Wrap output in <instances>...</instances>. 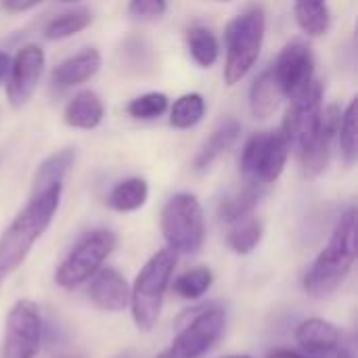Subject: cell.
Returning <instances> with one entry per match:
<instances>
[{
	"label": "cell",
	"mask_w": 358,
	"mask_h": 358,
	"mask_svg": "<svg viewBox=\"0 0 358 358\" xmlns=\"http://www.w3.org/2000/svg\"><path fill=\"white\" fill-rule=\"evenodd\" d=\"M92 23V13L88 8H76V10H67L57 15L55 19H50L44 27V38L50 42L57 40H67L80 31H84L88 25Z\"/></svg>",
	"instance_id": "4316f807"
},
{
	"label": "cell",
	"mask_w": 358,
	"mask_h": 358,
	"mask_svg": "<svg viewBox=\"0 0 358 358\" xmlns=\"http://www.w3.org/2000/svg\"><path fill=\"white\" fill-rule=\"evenodd\" d=\"M357 260V210L348 208L331 237L329 243L315 258L313 266L304 275V292L310 298H327L340 289L348 279Z\"/></svg>",
	"instance_id": "7a4b0ae2"
},
{
	"label": "cell",
	"mask_w": 358,
	"mask_h": 358,
	"mask_svg": "<svg viewBox=\"0 0 358 358\" xmlns=\"http://www.w3.org/2000/svg\"><path fill=\"white\" fill-rule=\"evenodd\" d=\"M323 82L315 80L306 92L289 101L283 117L281 132L289 143V149L298 155L317 134L323 111Z\"/></svg>",
	"instance_id": "30bf717a"
},
{
	"label": "cell",
	"mask_w": 358,
	"mask_h": 358,
	"mask_svg": "<svg viewBox=\"0 0 358 358\" xmlns=\"http://www.w3.org/2000/svg\"><path fill=\"white\" fill-rule=\"evenodd\" d=\"M88 298L92 304L107 313H122L130 304V285L115 268H101L88 287Z\"/></svg>",
	"instance_id": "9a60e30c"
},
{
	"label": "cell",
	"mask_w": 358,
	"mask_h": 358,
	"mask_svg": "<svg viewBox=\"0 0 358 358\" xmlns=\"http://www.w3.org/2000/svg\"><path fill=\"white\" fill-rule=\"evenodd\" d=\"M159 229L176 254H197L206 241V218L193 193H176L162 208Z\"/></svg>",
	"instance_id": "5b68a950"
},
{
	"label": "cell",
	"mask_w": 358,
	"mask_h": 358,
	"mask_svg": "<svg viewBox=\"0 0 358 358\" xmlns=\"http://www.w3.org/2000/svg\"><path fill=\"white\" fill-rule=\"evenodd\" d=\"M126 13L134 19H162L168 13V0H128Z\"/></svg>",
	"instance_id": "1f68e13d"
},
{
	"label": "cell",
	"mask_w": 358,
	"mask_h": 358,
	"mask_svg": "<svg viewBox=\"0 0 358 358\" xmlns=\"http://www.w3.org/2000/svg\"><path fill=\"white\" fill-rule=\"evenodd\" d=\"M266 34V13L262 6H252L233 17L224 27V69L227 86L239 84L256 65Z\"/></svg>",
	"instance_id": "277c9868"
},
{
	"label": "cell",
	"mask_w": 358,
	"mask_h": 358,
	"mask_svg": "<svg viewBox=\"0 0 358 358\" xmlns=\"http://www.w3.org/2000/svg\"><path fill=\"white\" fill-rule=\"evenodd\" d=\"M206 109L201 92H185L168 107V122L174 130H191L206 117Z\"/></svg>",
	"instance_id": "d4e9b609"
},
{
	"label": "cell",
	"mask_w": 358,
	"mask_h": 358,
	"mask_svg": "<svg viewBox=\"0 0 358 358\" xmlns=\"http://www.w3.org/2000/svg\"><path fill=\"white\" fill-rule=\"evenodd\" d=\"M40 2H44V0H2V6L6 13L17 15V13H25V10L36 8Z\"/></svg>",
	"instance_id": "d6a6232c"
},
{
	"label": "cell",
	"mask_w": 358,
	"mask_h": 358,
	"mask_svg": "<svg viewBox=\"0 0 358 358\" xmlns=\"http://www.w3.org/2000/svg\"><path fill=\"white\" fill-rule=\"evenodd\" d=\"M336 143L340 145V153L346 166H355L358 157V134H357V99L348 103V107L342 111L340 117V128H338V138Z\"/></svg>",
	"instance_id": "83f0119b"
},
{
	"label": "cell",
	"mask_w": 358,
	"mask_h": 358,
	"mask_svg": "<svg viewBox=\"0 0 358 358\" xmlns=\"http://www.w3.org/2000/svg\"><path fill=\"white\" fill-rule=\"evenodd\" d=\"M44 67H46V55L38 44H25L15 52V57H10V67L4 82H6V99L13 109H23L34 99Z\"/></svg>",
	"instance_id": "7c38bea8"
},
{
	"label": "cell",
	"mask_w": 358,
	"mask_h": 358,
	"mask_svg": "<svg viewBox=\"0 0 358 358\" xmlns=\"http://www.w3.org/2000/svg\"><path fill=\"white\" fill-rule=\"evenodd\" d=\"M73 162H76V149H71V147H65V149L50 153L36 168L31 193H40V191H46L52 187H63V180L69 174Z\"/></svg>",
	"instance_id": "ffe728a7"
},
{
	"label": "cell",
	"mask_w": 358,
	"mask_h": 358,
	"mask_svg": "<svg viewBox=\"0 0 358 358\" xmlns=\"http://www.w3.org/2000/svg\"><path fill=\"white\" fill-rule=\"evenodd\" d=\"M61 2H78V0H61Z\"/></svg>",
	"instance_id": "f35d334b"
},
{
	"label": "cell",
	"mask_w": 358,
	"mask_h": 358,
	"mask_svg": "<svg viewBox=\"0 0 358 358\" xmlns=\"http://www.w3.org/2000/svg\"><path fill=\"white\" fill-rule=\"evenodd\" d=\"M227 313L220 306L199 308L191 321L178 331L170 348H166L155 358H201L208 355L214 344L224 334Z\"/></svg>",
	"instance_id": "ba28073f"
},
{
	"label": "cell",
	"mask_w": 358,
	"mask_h": 358,
	"mask_svg": "<svg viewBox=\"0 0 358 358\" xmlns=\"http://www.w3.org/2000/svg\"><path fill=\"white\" fill-rule=\"evenodd\" d=\"M289 153V143L281 130L252 134L241 149V172L248 182L268 187L283 174Z\"/></svg>",
	"instance_id": "8992f818"
},
{
	"label": "cell",
	"mask_w": 358,
	"mask_h": 358,
	"mask_svg": "<svg viewBox=\"0 0 358 358\" xmlns=\"http://www.w3.org/2000/svg\"><path fill=\"white\" fill-rule=\"evenodd\" d=\"M266 358H313V357H306L304 352H294V350H275V352H271Z\"/></svg>",
	"instance_id": "e575fe53"
},
{
	"label": "cell",
	"mask_w": 358,
	"mask_h": 358,
	"mask_svg": "<svg viewBox=\"0 0 358 358\" xmlns=\"http://www.w3.org/2000/svg\"><path fill=\"white\" fill-rule=\"evenodd\" d=\"M187 48L193 63L199 65L201 69L214 67L220 57L218 36L206 25H193L187 29Z\"/></svg>",
	"instance_id": "cb8c5ba5"
},
{
	"label": "cell",
	"mask_w": 358,
	"mask_h": 358,
	"mask_svg": "<svg viewBox=\"0 0 358 358\" xmlns=\"http://www.w3.org/2000/svg\"><path fill=\"white\" fill-rule=\"evenodd\" d=\"M4 277H6V273H4V271L0 268V285H2V281H4Z\"/></svg>",
	"instance_id": "8d00e7d4"
},
{
	"label": "cell",
	"mask_w": 358,
	"mask_h": 358,
	"mask_svg": "<svg viewBox=\"0 0 358 358\" xmlns=\"http://www.w3.org/2000/svg\"><path fill=\"white\" fill-rule=\"evenodd\" d=\"M8 67H10V57L4 50H0V84H4L8 76Z\"/></svg>",
	"instance_id": "836d02e7"
},
{
	"label": "cell",
	"mask_w": 358,
	"mask_h": 358,
	"mask_svg": "<svg viewBox=\"0 0 358 358\" xmlns=\"http://www.w3.org/2000/svg\"><path fill=\"white\" fill-rule=\"evenodd\" d=\"M296 342L306 357L357 358L352 336L325 319L302 321L296 329Z\"/></svg>",
	"instance_id": "4fadbf2b"
},
{
	"label": "cell",
	"mask_w": 358,
	"mask_h": 358,
	"mask_svg": "<svg viewBox=\"0 0 358 358\" xmlns=\"http://www.w3.org/2000/svg\"><path fill=\"white\" fill-rule=\"evenodd\" d=\"M103 65V57L96 48H84L73 57H67L50 71V84L57 88H73L90 82Z\"/></svg>",
	"instance_id": "2e32d148"
},
{
	"label": "cell",
	"mask_w": 358,
	"mask_h": 358,
	"mask_svg": "<svg viewBox=\"0 0 358 358\" xmlns=\"http://www.w3.org/2000/svg\"><path fill=\"white\" fill-rule=\"evenodd\" d=\"M218 2H229V0H218Z\"/></svg>",
	"instance_id": "ab89813d"
},
{
	"label": "cell",
	"mask_w": 358,
	"mask_h": 358,
	"mask_svg": "<svg viewBox=\"0 0 358 358\" xmlns=\"http://www.w3.org/2000/svg\"><path fill=\"white\" fill-rule=\"evenodd\" d=\"M315 67H317V61H315V52L310 44L302 38H296L281 48L271 71L283 96L292 101L300 96L302 92H306L310 84L317 80Z\"/></svg>",
	"instance_id": "8fae6325"
},
{
	"label": "cell",
	"mask_w": 358,
	"mask_h": 358,
	"mask_svg": "<svg viewBox=\"0 0 358 358\" xmlns=\"http://www.w3.org/2000/svg\"><path fill=\"white\" fill-rule=\"evenodd\" d=\"M178 254L170 248L157 250L136 275L130 287V313L136 329L151 331L159 319L170 279L176 268Z\"/></svg>",
	"instance_id": "3957f363"
},
{
	"label": "cell",
	"mask_w": 358,
	"mask_h": 358,
	"mask_svg": "<svg viewBox=\"0 0 358 358\" xmlns=\"http://www.w3.org/2000/svg\"><path fill=\"white\" fill-rule=\"evenodd\" d=\"M42 340L40 308L31 300H19L10 306L4 321L0 358H38Z\"/></svg>",
	"instance_id": "9c48e42d"
},
{
	"label": "cell",
	"mask_w": 358,
	"mask_h": 358,
	"mask_svg": "<svg viewBox=\"0 0 358 358\" xmlns=\"http://www.w3.org/2000/svg\"><path fill=\"white\" fill-rule=\"evenodd\" d=\"M61 358H80V357H76V355H65V357H61Z\"/></svg>",
	"instance_id": "74e56055"
},
{
	"label": "cell",
	"mask_w": 358,
	"mask_h": 358,
	"mask_svg": "<svg viewBox=\"0 0 358 358\" xmlns=\"http://www.w3.org/2000/svg\"><path fill=\"white\" fill-rule=\"evenodd\" d=\"M168 107H170V99L168 94L164 92H145V94H138L134 96L128 105H126V113L134 120H141V122H151V120H157L162 117L164 113H168Z\"/></svg>",
	"instance_id": "f546056e"
},
{
	"label": "cell",
	"mask_w": 358,
	"mask_h": 358,
	"mask_svg": "<svg viewBox=\"0 0 358 358\" xmlns=\"http://www.w3.org/2000/svg\"><path fill=\"white\" fill-rule=\"evenodd\" d=\"M283 99L285 96H283L281 88L275 82V76L268 67L250 86V113H252V117H256V120L273 117L279 111Z\"/></svg>",
	"instance_id": "d6986e66"
},
{
	"label": "cell",
	"mask_w": 358,
	"mask_h": 358,
	"mask_svg": "<svg viewBox=\"0 0 358 358\" xmlns=\"http://www.w3.org/2000/svg\"><path fill=\"white\" fill-rule=\"evenodd\" d=\"M63 187H52L40 193H31L23 210L10 220L0 235V268L10 273L19 268L34 243L48 231L57 210L61 206Z\"/></svg>",
	"instance_id": "6da1fadb"
},
{
	"label": "cell",
	"mask_w": 358,
	"mask_h": 358,
	"mask_svg": "<svg viewBox=\"0 0 358 358\" xmlns=\"http://www.w3.org/2000/svg\"><path fill=\"white\" fill-rule=\"evenodd\" d=\"M262 235H264V227L252 214V216H245V218H241V220H237V222L227 227V245L235 254L248 256V254H252L260 245Z\"/></svg>",
	"instance_id": "484cf974"
},
{
	"label": "cell",
	"mask_w": 358,
	"mask_h": 358,
	"mask_svg": "<svg viewBox=\"0 0 358 358\" xmlns=\"http://www.w3.org/2000/svg\"><path fill=\"white\" fill-rule=\"evenodd\" d=\"M340 117H342V109L338 105H327L321 111V124L317 134L313 136V141L298 153L300 166H302V174L304 178H319L331 159V151H334V143L338 138V128H340Z\"/></svg>",
	"instance_id": "5bb4252c"
},
{
	"label": "cell",
	"mask_w": 358,
	"mask_h": 358,
	"mask_svg": "<svg viewBox=\"0 0 358 358\" xmlns=\"http://www.w3.org/2000/svg\"><path fill=\"white\" fill-rule=\"evenodd\" d=\"M294 17L308 38H321L329 31L331 13L327 0H294Z\"/></svg>",
	"instance_id": "7402d4cb"
},
{
	"label": "cell",
	"mask_w": 358,
	"mask_h": 358,
	"mask_svg": "<svg viewBox=\"0 0 358 358\" xmlns=\"http://www.w3.org/2000/svg\"><path fill=\"white\" fill-rule=\"evenodd\" d=\"M224 358H254V357H248V355H233V357H224Z\"/></svg>",
	"instance_id": "d590c367"
},
{
	"label": "cell",
	"mask_w": 358,
	"mask_h": 358,
	"mask_svg": "<svg viewBox=\"0 0 358 358\" xmlns=\"http://www.w3.org/2000/svg\"><path fill=\"white\" fill-rule=\"evenodd\" d=\"M241 136V124L237 120H224L212 134L210 138L201 145V149L197 151L195 159H193V168L197 172H206L210 170V166L222 155L227 153Z\"/></svg>",
	"instance_id": "ac0fdd59"
},
{
	"label": "cell",
	"mask_w": 358,
	"mask_h": 358,
	"mask_svg": "<svg viewBox=\"0 0 358 358\" xmlns=\"http://www.w3.org/2000/svg\"><path fill=\"white\" fill-rule=\"evenodd\" d=\"M105 120V103L94 90H80L76 92L65 109L63 122L73 130H94Z\"/></svg>",
	"instance_id": "e0dca14e"
},
{
	"label": "cell",
	"mask_w": 358,
	"mask_h": 358,
	"mask_svg": "<svg viewBox=\"0 0 358 358\" xmlns=\"http://www.w3.org/2000/svg\"><path fill=\"white\" fill-rule=\"evenodd\" d=\"M149 199V182L141 176H130L113 185L107 195V206L120 214L141 210Z\"/></svg>",
	"instance_id": "44dd1931"
},
{
	"label": "cell",
	"mask_w": 358,
	"mask_h": 358,
	"mask_svg": "<svg viewBox=\"0 0 358 358\" xmlns=\"http://www.w3.org/2000/svg\"><path fill=\"white\" fill-rule=\"evenodd\" d=\"M115 250V235L109 229L86 233L55 273V281L63 289H76L90 281Z\"/></svg>",
	"instance_id": "52a82bcc"
},
{
	"label": "cell",
	"mask_w": 358,
	"mask_h": 358,
	"mask_svg": "<svg viewBox=\"0 0 358 358\" xmlns=\"http://www.w3.org/2000/svg\"><path fill=\"white\" fill-rule=\"evenodd\" d=\"M122 65H126L128 71H143L147 65H151V48L145 40H138V38H128L124 44H122Z\"/></svg>",
	"instance_id": "4dcf8cb0"
},
{
	"label": "cell",
	"mask_w": 358,
	"mask_h": 358,
	"mask_svg": "<svg viewBox=\"0 0 358 358\" xmlns=\"http://www.w3.org/2000/svg\"><path fill=\"white\" fill-rule=\"evenodd\" d=\"M260 197H262V187L245 180V185L239 191L231 193L229 197H224L220 201L218 220L229 227V224H233V222H237V220H241L245 216H252L254 208L260 201Z\"/></svg>",
	"instance_id": "603a6c76"
},
{
	"label": "cell",
	"mask_w": 358,
	"mask_h": 358,
	"mask_svg": "<svg viewBox=\"0 0 358 358\" xmlns=\"http://www.w3.org/2000/svg\"><path fill=\"white\" fill-rule=\"evenodd\" d=\"M212 283H214L212 271L208 266H197V268H191V271L182 273L172 283V289L182 300H199L203 294H208Z\"/></svg>",
	"instance_id": "f1b7e54d"
}]
</instances>
